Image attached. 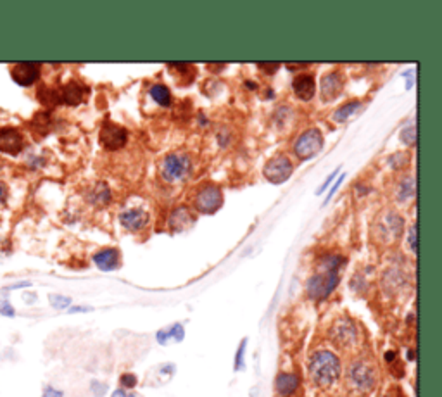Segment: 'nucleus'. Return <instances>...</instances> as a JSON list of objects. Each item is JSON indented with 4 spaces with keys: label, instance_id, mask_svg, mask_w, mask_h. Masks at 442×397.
Returning a JSON list of instances; mask_svg holds the SVG:
<instances>
[{
    "label": "nucleus",
    "instance_id": "nucleus-2",
    "mask_svg": "<svg viewBox=\"0 0 442 397\" xmlns=\"http://www.w3.org/2000/svg\"><path fill=\"white\" fill-rule=\"evenodd\" d=\"M349 383L359 394H370L377 385V372L372 363L358 359L349 368Z\"/></svg>",
    "mask_w": 442,
    "mask_h": 397
},
{
    "label": "nucleus",
    "instance_id": "nucleus-29",
    "mask_svg": "<svg viewBox=\"0 0 442 397\" xmlns=\"http://www.w3.org/2000/svg\"><path fill=\"white\" fill-rule=\"evenodd\" d=\"M413 192H414V186H413V182H411V180H404V182H401V189H399L401 201H404V199H408V197L413 195Z\"/></svg>",
    "mask_w": 442,
    "mask_h": 397
},
{
    "label": "nucleus",
    "instance_id": "nucleus-21",
    "mask_svg": "<svg viewBox=\"0 0 442 397\" xmlns=\"http://www.w3.org/2000/svg\"><path fill=\"white\" fill-rule=\"evenodd\" d=\"M36 95H39L40 103L47 107H54L57 106V104H61V94L57 88H50L43 85V87L39 88Z\"/></svg>",
    "mask_w": 442,
    "mask_h": 397
},
{
    "label": "nucleus",
    "instance_id": "nucleus-17",
    "mask_svg": "<svg viewBox=\"0 0 442 397\" xmlns=\"http://www.w3.org/2000/svg\"><path fill=\"white\" fill-rule=\"evenodd\" d=\"M94 263L101 271H114L120 266V253L116 249H104L95 254Z\"/></svg>",
    "mask_w": 442,
    "mask_h": 397
},
{
    "label": "nucleus",
    "instance_id": "nucleus-33",
    "mask_svg": "<svg viewBox=\"0 0 442 397\" xmlns=\"http://www.w3.org/2000/svg\"><path fill=\"white\" fill-rule=\"evenodd\" d=\"M408 242H410V247L413 253H417V225H413L410 228V237H408Z\"/></svg>",
    "mask_w": 442,
    "mask_h": 397
},
{
    "label": "nucleus",
    "instance_id": "nucleus-12",
    "mask_svg": "<svg viewBox=\"0 0 442 397\" xmlns=\"http://www.w3.org/2000/svg\"><path fill=\"white\" fill-rule=\"evenodd\" d=\"M25 147V138L18 128H0V152L18 155Z\"/></svg>",
    "mask_w": 442,
    "mask_h": 397
},
{
    "label": "nucleus",
    "instance_id": "nucleus-41",
    "mask_svg": "<svg viewBox=\"0 0 442 397\" xmlns=\"http://www.w3.org/2000/svg\"><path fill=\"white\" fill-rule=\"evenodd\" d=\"M394 359H396V352H392V351L386 352V361L392 363V361H394Z\"/></svg>",
    "mask_w": 442,
    "mask_h": 397
},
{
    "label": "nucleus",
    "instance_id": "nucleus-16",
    "mask_svg": "<svg viewBox=\"0 0 442 397\" xmlns=\"http://www.w3.org/2000/svg\"><path fill=\"white\" fill-rule=\"evenodd\" d=\"M299 383H301V380L295 373H280L275 380V389H277L278 396L288 397L297 392Z\"/></svg>",
    "mask_w": 442,
    "mask_h": 397
},
{
    "label": "nucleus",
    "instance_id": "nucleus-6",
    "mask_svg": "<svg viewBox=\"0 0 442 397\" xmlns=\"http://www.w3.org/2000/svg\"><path fill=\"white\" fill-rule=\"evenodd\" d=\"M330 339L339 347H351L358 341V328L349 318H341L330 328Z\"/></svg>",
    "mask_w": 442,
    "mask_h": 397
},
{
    "label": "nucleus",
    "instance_id": "nucleus-39",
    "mask_svg": "<svg viewBox=\"0 0 442 397\" xmlns=\"http://www.w3.org/2000/svg\"><path fill=\"white\" fill-rule=\"evenodd\" d=\"M92 308L90 306H74L70 308V313H90Z\"/></svg>",
    "mask_w": 442,
    "mask_h": 397
},
{
    "label": "nucleus",
    "instance_id": "nucleus-15",
    "mask_svg": "<svg viewBox=\"0 0 442 397\" xmlns=\"http://www.w3.org/2000/svg\"><path fill=\"white\" fill-rule=\"evenodd\" d=\"M120 219L125 228L134 230V232L144 230L149 225V215L144 209H128L120 216Z\"/></svg>",
    "mask_w": 442,
    "mask_h": 397
},
{
    "label": "nucleus",
    "instance_id": "nucleus-37",
    "mask_svg": "<svg viewBox=\"0 0 442 397\" xmlns=\"http://www.w3.org/2000/svg\"><path fill=\"white\" fill-rule=\"evenodd\" d=\"M111 397H137V394L130 392V390H125V389H116L113 394H111Z\"/></svg>",
    "mask_w": 442,
    "mask_h": 397
},
{
    "label": "nucleus",
    "instance_id": "nucleus-19",
    "mask_svg": "<svg viewBox=\"0 0 442 397\" xmlns=\"http://www.w3.org/2000/svg\"><path fill=\"white\" fill-rule=\"evenodd\" d=\"M183 339H185V328H183L182 323H175L168 328H162V330H159L158 334H156V341L161 345L169 344L171 341L182 342Z\"/></svg>",
    "mask_w": 442,
    "mask_h": 397
},
{
    "label": "nucleus",
    "instance_id": "nucleus-24",
    "mask_svg": "<svg viewBox=\"0 0 442 397\" xmlns=\"http://www.w3.org/2000/svg\"><path fill=\"white\" fill-rule=\"evenodd\" d=\"M49 303L54 310H67L71 306V297L61 294H50Z\"/></svg>",
    "mask_w": 442,
    "mask_h": 397
},
{
    "label": "nucleus",
    "instance_id": "nucleus-32",
    "mask_svg": "<svg viewBox=\"0 0 442 397\" xmlns=\"http://www.w3.org/2000/svg\"><path fill=\"white\" fill-rule=\"evenodd\" d=\"M344 178H346V175H341L339 176L337 180H335V183H334V186H332V189H330V192H328V197H326V201H325V204H328L330 202V199H332V197H334V193L337 192V189L339 186H341V183L344 182Z\"/></svg>",
    "mask_w": 442,
    "mask_h": 397
},
{
    "label": "nucleus",
    "instance_id": "nucleus-36",
    "mask_svg": "<svg viewBox=\"0 0 442 397\" xmlns=\"http://www.w3.org/2000/svg\"><path fill=\"white\" fill-rule=\"evenodd\" d=\"M260 67L261 69H264L266 71V73H275V71L278 69V67H280V64L278 63H263V64H260Z\"/></svg>",
    "mask_w": 442,
    "mask_h": 397
},
{
    "label": "nucleus",
    "instance_id": "nucleus-40",
    "mask_svg": "<svg viewBox=\"0 0 442 397\" xmlns=\"http://www.w3.org/2000/svg\"><path fill=\"white\" fill-rule=\"evenodd\" d=\"M6 197H8V189H6L4 183L0 182V202H4Z\"/></svg>",
    "mask_w": 442,
    "mask_h": 397
},
{
    "label": "nucleus",
    "instance_id": "nucleus-8",
    "mask_svg": "<svg viewBox=\"0 0 442 397\" xmlns=\"http://www.w3.org/2000/svg\"><path fill=\"white\" fill-rule=\"evenodd\" d=\"M263 173H264V176H266L268 182L275 183V185L285 183L292 175L291 159H287L285 155H278V158H273L271 161L266 162Z\"/></svg>",
    "mask_w": 442,
    "mask_h": 397
},
{
    "label": "nucleus",
    "instance_id": "nucleus-22",
    "mask_svg": "<svg viewBox=\"0 0 442 397\" xmlns=\"http://www.w3.org/2000/svg\"><path fill=\"white\" fill-rule=\"evenodd\" d=\"M151 97L154 98L156 103L159 104V106L162 107H168L169 104H171V92L168 90V87H165V85L161 83H156L151 87Z\"/></svg>",
    "mask_w": 442,
    "mask_h": 397
},
{
    "label": "nucleus",
    "instance_id": "nucleus-26",
    "mask_svg": "<svg viewBox=\"0 0 442 397\" xmlns=\"http://www.w3.org/2000/svg\"><path fill=\"white\" fill-rule=\"evenodd\" d=\"M49 127H50V118L47 113H40L33 118V127H32L33 130L47 133V131H49Z\"/></svg>",
    "mask_w": 442,
    "mask_h": 397
},
{
    "label": "nucleus",
    "instance_id": "nucleus-9",
    "mask_svg": "<svg viewBox=\"0 0 442 397\" xmlns=\"http://www.w3.org/2000/svg\"><path fill=\"white\" fill-rule=\"evenodd\" d=\"M127 130L120 125H114L111 121H105L102 125L101 130V144L104 145L107 151H118V149L123 147L127 144Z\"/></svg>",
    "mask_w": 442,
    "mask_h": 397
},
{
    "label": "nucleus",
    "instance_id": "nucleus-20",
    "mask_svg": "<svg viewBox=\"0 0 442 397\" xmlns=\"http://www.w3.org/2000/svg\"><path fill=\"white\" fill-rule=\"evenodd\" d=\"M169 223L175 230H185L187 226H190L193 223V216L190 215V211L187 208H176L173 211Z\"/></svg>",
    "mask_w": 442,
    "mask_h": 397
},
{
    "label": "nucleus",
    "instance_id": "nucleus-7",
    "mask_svg": "<svg viewBox=\"0 0 442 397\" xmlns=\"http://www.w3.org/2000/svg\"><path fill=\"white\" fill-rule=\"evenodd\" d=\"M223 204V193L218 186L206 185L196 195V209L200 213H216Z\"/></svg>",
    "mask_w": 442,
    "mask_h": 397
},
{
    "label": "nucleus",
    "instance_id": "nucleus-4",
    "mask_svg": "<svg viewBox=\"0 0 442 397\" xmlns=\"http://www.w3.org/2000/svg\"><path fill=\"white\" fill-rule=\"evenodd\" d=\"M190 171V159L185 154L166 155L161 164V176L165 182L175 183L183 180Z\"/></svg>",
    "mask_w": 442,
    "mask_h": 397
},
{
    "label": "nucleus",
    "instance_id": "nucleus-23",
    "mask_svg": "<svg viewBox=\"0 0 442 397\" xmlns=\"http://www.w3.org/2000/svg\"><path fill=\"white\" fill-rule=\"evenodd\" d=\"M359 109H361V103H358V100H356V103L346 104V106H342L341 109L335 111L334 120L339 121V123H344V121H348L349 118L355 116Z\"/></svg>",
    "mask_w": 442,
    "mask_h": 397
},
{
    "label": "nucleus",
    "instance_id": "nucleus-38",
    "mask_svg": "<svg viewBox=\"0 0 442 397\" xmlns=\"http://www.w3.org/2000/svg\"><path fill=\"white\" fill-rule=\"evenodd\" d=\"M26 287H32V281H19V283H12L9 285V287H6V290H16V288H26Z\"/></svg>",
    "mask_w": 442,
    "mask_h": 397
},
{
    "label": "nucleus",
    "instance_id": "nucleus-14",
    "mask_svg": "<svg viewBox=\"0 0 442 397\" xmlns=\"http://www.w3.org/2000/svg\"><path fill=\"white\" fill-rule=\"evenodd\" d=\"M59 94L61 103L67 104V106H78V104H81L85 100L87 88L81 83H78V81H70L63 88H59Z\"/></svg>",
    "mask_w": 442,
    "mask_h": 397
},
{
    "label": "nucleus",
    "instance_id": "nucleus-28",
    "mask_svg": "<svg viewBox=\"0 0 442 397\" xmlns=\"http://www.w3.org/2000/svg\"><path fill=\"white\" fill-rule=\"evenodd\" d=\"M120 383L125 390H130V389H135V385L138 383V378L134 375V373H125V375H121Z\"/></svg>",
    "mask_w": 442,
    "mask_h": 397
},
{
    "label": "nucleus",
    "instance_id": "nucleus-5",
    "mask_svg": "<svg viewBox=\"0 0 442 397\" xmlns=\"http://www.w3.org/2000/svg\"><path fill=\"white\" fill-rule=\"evenodd\" d=\"M323 149V135L322 131L311 128V130L304 131L301 137L297 138L294 145V152L297 154V158L301 159H311L318 154Z\"/></svg>",
    "mask_w": 442,
    "mask_h": 397
},
{
    "label": "nucleus",
    "instance_id": "nucleus-3",
    "mask_svg": "<svg viewBox=\"0 0 442 397\" xmlns=\"http://www.w3.org/2000/svg\"><path fill=\"white\" fill-rule=\"evenodd\" d=\"M337 285L339 271L323 270L322 273L313 275V277L309 278L308 285H306V290H308V295L313 301H323L335 290Z\"/></svg>",
    "mask_w": 442,
    "mask_h": 397
},
{
    "label": "nucleus",
    "instance_id": "nucleus-18",
    "mask_svg": "<svg viewBox=\"0 0 442 397\" xmlns=\"http://www.w3.org/2000/svg\"><path fill=\"white\" fill-rule=\"evenodd\" d=\"M292 88H294L295 95H297L301 100H311V98L315 97L316 83L315 80H313V76H309V74H301V76H297L294 80Z\"/></svg>",
    "mask_w": 442,
    "mask_h": 397
},
{
    "label": "nucleus",
    "instance_id": "nucleus-31",
    "mask_svg": "<svg viewBox=\"0 0 442 397\" xmlns=\"http://www.w3.org/2000/svg\"><path fill=\"white\" fill-rule=\"evenodd\" d=\"M401 137H403V140L406 142V144H414V138H417V130H414V127H408L406 130L401 131Z\"/></svg>",
    "mask_w": 442,
    "mask_h": 397
},
{
    "label": "nucleus",
    "instance_id": "nucleus-25",
    "mask_svg": "<svg viewBox=\"0 0 442 397\" xmlns=\"http://www.w3.org/2000/svg\"><path fill=\"white\" fill-rule=\"evenodd\" d=\"M0 314H4V316H9V318L16 314L14 308H12V304L9 303L8 290H6V288L0 290Z\"/></svg>",
    "mask_w": 442,
    "mask_h": 397
},
{
    "label": "nucleus",
    "instance_id": "nucleus-10",
    "mask_svg": "<svg viewBox=\"0 0 442 397\" xmlns=\"http://www.w3.org/2000/svg\"><path fill=\"white\" fill-rule=\"evenodd\" d=\"M403 218L396 213H387L383 215V219L377 223V235L379 239H383V242H394L403 232Z\"/></svg>",
    "mask_w": 442,
    "mask_h": 397
},
{
    "label": "nucleus",
    "instance_id": "nucleus-30",
    "mask_svg": "<svg viewBox=\"0 0 442 397\" xmlns=\"http://www.w3.org/2000/svg\"><path fill=\"white\" fill-rule=\"evenodd\" d=\"M90 387H92V392H94V397H104L105 392H107V385L98 382V380H94Z\"/></svg>",
    "mask_w": 442,
    "mask_h": 397
},
{
    "label": "nucleus",
    "instance_id": "nucleus-35",
    "mask_svg": "<svg viewBox=\"0 0 442 397\" xmlns=\"http://www.w3.org/2000/svg\"><path fill=\"white\" fill-rule=\"evenodd\" d=\"M337 173H339V169H337V171H334V173H332V175H330V176H328V178H326V180H325V183H323V185H322V186H319V189H318V192H316V193H318V195H322V193H323V192H325V190H326V189H328V186H330V183L334 182V180H335V176H337Z\"/></svg>",
    "mask_w": 442,
    "mask_h": 397
},
{
    "label": "nucleus",
    "instance_id": "nucleus-11",
    "mask_svg": "<svg viewBox=\"0 0 442 397\" xmlns=\"http://www.w3.org/2000/svg\"><path fill=\"white\" fill-rule=\"evenodd\" d=\"M42 66L39 63H18L11 66V76L21 87H32L40 78Z\"/></svg>",
    "mask_w": 442,
    "mask_h": 397
},
{
    "label": "nucleus",
    "instance_id": "nucleus-34",
    "mask_svg": "<svg viewBox=\"0 0 442 397\" xmlns=\"http://www.w3.org/2000/svg\"><path fill=\"white\" fill-rule=\"evenodd\" d=\"M42 397H64V392L59 389H54V387H45Z\"/></svg>",
    "mask_w": 442,
    "mask_h": 397
},
{
    "label": "nucleus",
    "instance_id": "nucleus-27",
    "mask_svg": "<svg viewBox=\"0 0 442 397\" xmlns=\"http://www.w3.org/2000/svg\"><path fill=\"white\" fill-rule=\"evenodd\" d=\"M246 347H247V339H244V341L240 342L239 349H237L235 363H233V369H235V372H240V369L244 368V356H246Z\"/></svg>",
    "mask_w": 442,
    "mask_h": 397
},
{
    "label": "nucleus",
    "instance_id": "nucleus-13",
    "mask_svg": "<svg viewBox=\"0 0 442 397\" xmlns=\"http://www.w3.org/2000/svg\"><path fill=\"white\" fill-rule=\"evenodd\" d=\"M344 88V80L339 73H328L322 78V83H319V94H322V98L325 103L328 100H334Z\"/></svg>",
    "mask_w": 442,
    "mask_h": 397
},
{
    "label": "nucleus",
    "instance_id": "nucleus-1",
    "mask_svg": "<svg viewBox=\"0 0 442 397\" xmlns=\"http://www.w3.org/2000/svg\"><path fill=\"white\" fill-rule=\"evenodd\" d=\"M341 359L334 352L326 351V349L313 352L311 359H309V376L316 387L328 389L334 383H337V380L341 378Z\"/></svg>",
    "mask_w": 442,
    "mask_h": 397
}]
</instances>
